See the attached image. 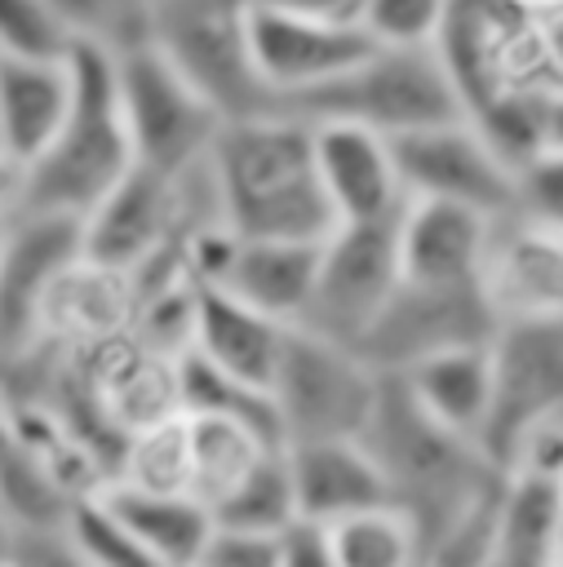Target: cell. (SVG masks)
Instances as JSON below:
<instances>
[{"label":"cell","mask_w":563,"mask_h":567,"mask_svg":"<svg viewBox=\"0 0 563 567\" xmlns=\"http://www.w3.org/2000/svg\"><path fill=\"white\" fill-rule=\"evenodd\" d=\"M208 168L222 217L244 239H328L337 213L315 173L310 120L293 111H253L222 120Z\"/></svg>","instance_id":"1"},{"label":"cell","mask_w":563,"mask_h":567,"mask_svg":"<svg viewBox=\"0 0 563 567\" xmlns=\"http://www.w3.org/2000/svg\"><path fill=\"white\" fill-rule=\"evenodd\" d=\"M364 443L390 501L403 505L421 532V563L430 558L434 540L505 474V465H497L479 439L434 421L395 372H386Z\"/></svg>","instance_id":"2"},{"label":"cell","mask_w":563,"mask_h":567,"mask_svg":"<svg viewBox=\"0 0 563 567\" xmlns=\"http://www.w3.org/2000/svg\"><path fill=\"white\" fill-rule=\"evenodd\" d=\"M71 111L53 142L27 164L22 208L75 213L89 217L137 164L133 137L120 111V71L115 53L93 44H71Z\"/></svg>","instance_id":"3"},{"label":"cell","mask_w":563,"mask_h":567,"mask_svg":"<svg viewBox=\"0 0 563 567\" xmlns=\"http://www.w3.org/2000/svg\"><path fill=\"white\" fill-rule=\"evenodd\" d=\"M284 111L306 120H355L386 137L465 115L434 44L430 49L377 44L346 75L284 102Z\"/></svg>","instance_id":"4"},{"label":"cell","mask_w":563,"mask_h":567,"mask_svg":"<svg viewBox=\"0 0 563 567\" xmlns=\"http://www.w3.org/2000/svg\"><path fill=\"white\" fill-rule=\"evenodd\" d=\"M434 53L465 115L519 89H550L541 18L528 0H448Z\"/></svg>","instance_id":"5"},{"label":"cell","mask_w":563,"mask_h":567,"mask_svg":"<svg viewBox=\"0 0 563 567\" xmlns=\"http://www.w3.org/2000/svg\"><path fill=\"white\" fill-rule=\"evenodd\" d=\"M386 372H377L355 346L328 341L310 328L288 332L279 372H275V408L284 425V443L301 439H364Z\"/></svg>","instance_id":"6"},{"label":"cell","mask_w":563,"mask_h":567,"mask_svg":"<svg viewBox=\"0 0 563 567\" xmlns=\"http://www.w3.org/2000/svg\"><path fill=\"white\" fill-rule=\"evenodd\" d=\"M115 71H120V111H124L137 164L160 173H186L204 164L226 120L204 97V89L155 40L120 53Z\"/></svg>","instance_id":"7"},{"label":"cell","mask_w":563,"mask_h":567,"mask_svg":"<svg viewBox=\"0 0 563 567\" xmlns=\"http://www.w3.org/2000/svg\"><path fill=\"white\" fill-rule=\"evenodd\" d=\"M403 213V208H399ZM399 213L377 221H337L319 252V275L310 306L297 328H310L328 341L359 346L372 319L386 310L403 279L399 257Z\"/></svg>","instance_id":"8"},{"label":"cell","mask_w":563,"mask_h":567,"mask_svg":"<svg viewBox=\"0 0 563 567\" xmlns=\"http://www.w3.org/2000/svg\"><path fill=\"white\" fill-rule=\"evenodd\" d=\"M248 4L253 0H160L155 13V44L204 89V97L226 120L279 111L253 66Z\"/></svg>","instance_id":"9"},{"label":"cell","mask_w":563,"mask_h":567,"mask_svg":"<svg viewBox=\"0 0 563 567\" xmlns=\"http://www.w3.org/2000/svg\"><path fill=\"white\" fill-rule=\"evenodd\" d=\"M492 350V412L483 447L510 465L519 443L563 412V319H505L488 337Z\"/></svg>","instance_id":"10"},{"label":"cell","mask_w":563,"mask_h":567,"mask_svg":"<svg viewBox=\"0 0 563 567\" xmlns=\"http://www.w3.org/2000/svg\"><path fill=\"white\" fill-rule=\"evenodd\" d=\"M248 49L262 84L275 106L346 75L359 58L377 49V40L346 18H319L288 4L253 0L248 4Z\"/></svg>","instance_id":"11"},{"label":"cell","mask_w":563,"mask_h":567,"mask_svg":"<svg viewBox=\"0 0 563 567\" xmlns=\"http://www.w3.org/2000/svg\"><path fill=\"white\" fill-rule=\"evenodd\" d=\"M497 332V315L483 301L479 284H417L399 279L386 310L372 319L364 341L355 346L377 372H403L426 354L448 346L488 341Z\"/></svg>","instance_id":"12"},{"label":"cell","mask_w":563,"mask_h":567,"mask_svg":"<svg viewBox=\"0 0 563 567\" xmlns=\"http://www.w3.org/2000/svg\"><path fill=\"white\" fill-rule=\"evenodd\" d=\"M408 195L474 204L492 217L514 213V168L492 151L470 115L390 137Z\"/></svg>","instance_id":"13"},{"label":"cell","mask_w":563,"mask_h":567,"mask_svg":"<svg viewBox=\"0 0 563 567\" xmlns=\"http://www.w3.org/2000/svg\"><path fill=\"white\" fill-rule=\"evenodd\" d=\"M84 257V217L18 208L0 235V350H22L35 337V315L53 279Z\"/></svg>","instance_id":"14"},{"label":"cell","mask_w":563,"mask_h":567,"mask_svg":"<svg viewBox=\"0 0 563 567\" xmlns=\"http://www.w3.org/2000/svg\"><path fill=\"white\" fill-rule=\"evenodd\" d=\"M315 173L337 221L395 217L408 204L395 142L355 120H310Z\"/></svg>","instance_id":"15"},{"label":"cell","mask_w":563,"mask_h":567,"mask_svg":"<svg viewBox=\"0 0 563 567\" xmlns=\"http://www.w3.org/2000/svg\"><path fill=\"white\" fill-rule=\"evenodd\" d=\"M479 288L497 323L563 319V235L519 213L497 217Z\"/></svg>","instance_id":"16"},{"label":"cell","mask_w":563,"mask_h":567,"mask_svg":"<svg viewBox=\"0 0 563 567\" xmlns=\"http://www.w3.org/2000/svg\"><path fill=\"white\" fill-rule=\"evenodd\" d=\"M492 226H497V217L474 208V204L408 195V204L399 213L403 279H417V284H479Z\"/></svg>","instance_id":"17"},{"label":"cell","mask_w":563,"mask_h":567,"mask_svg":"<svg viewBox=\"0 0 563 567\" xmlns=\"http://www.w3.org/2000/svg\"><path fill=\"white\" fill-rule=\"evenodd\" d=\"M133 306H137V279L129 270L93 261L84 252L44 292L31 341H53V346H66L71 354L102 346V341L129 332Z\"/></svg>","instance_id":"18"},{"label":"cell","mask_w":563,"mask_h":567,"mask_svg":"<svg viewBox=\"0 0 563 567\" xmlns=\"http://www.w3.org/2000/svg\"><path fill=\"white\" fill-rule=\"evenodd\" d=\"M288 332H293V323L257 310L239 292H231L222 284H199L191 350L204 354L208 363H217L222 372L270 390L279 359H284V346H288Z\"/></svg>","instance_id":"19"},{"label":"cell","mask_w":563,"mask_h":567,"mask_svg":"<svg viewBox=\"0 0 563 567\" xmlns=\"http://www.w3.org/2000/svg\"><path fill=\"white\" fill-rule=\"evenodd\" d=\"M297 487V514L332 523L350 509L390 501L386 478L364 439H301L284 443Z\"/></svg>","instance_id":"20"},{"label":"cell","mask_w":563,"mask_h":567,"mask_svg":"<svg viewBox=\"0 0 563 567\" xmlns=\"http://www.w3.org/2000/svg\"><path fill=\"white\" fill-rule=\"evenodd\" d=\"M319 252H324V239H244L239 235L217 284L284 323H301L315 292Z\"/></svg>","instance_id":"21"},{"label":"cell","mask_w":563,"mask_h":567,"mask_svg":"<svg viewBox=\"0 0 563 567\" xmlns=\"http://www.w3.org/2000/svg\"><path fill=\"white\" fill-rule=\"evenodd\" d=\"M66 58H0V146L31 164L71 111Z\"/></svg>","instance_id":"22"},{"label":"cell","mask_w":563,"mask_h":567,"mask_svg":"<svg viewBox=\"0 0 563 567\" xmlns=\"http://www.w3.org/2000/svg\"><path fill=\"white\" fill-rule=\"evenodd\" d=\"M395 377L408 385V394L434 421L483 443L488 412H492V350H488V341L448 346L439 354L417 359L412 368H403Z\"/></svg>","instance_id":"23"},{"label":"cell","mask_w":563,"mask_h":567,"mask_svg":"<svg viewBox=\"0 0 563 567\" xmlns=\"http://www.w3.org/2000/svg\"><path fill=\"white\" fill-rule=\"evenodd\" d=\"M559 523H563V478L532 465H505L497 492L492 563L545 567L554 558Z\"/></svg>","instance_id":"24"},{"label":"cell","mask_w":563,"mask_h":567,"mask_svg":"<svg viewBox=\"0 0 563 567\" xmlns=\"http://www.w3.org/2000/svg\"><path fill=\"white\" fill-rule=\"evenodd\" d=\"M102 492L111 496V505L120 509L124 527L133 532V540L146 549L151 563L164 567H191L199 563L208 532H213V509L191 496V492H151V487H129L106 478Z\"/></svg>","instance_id":"25"},{"label":"cell","mask_w":563,"mask_h":567,"mask_svg":"<svg viewBox=\"0 0 563 567\" xmlns=\"http://www.w3.org/2000/svg\"><path fill=\"white\" fill-rule=\"evenodd\" d=\"M186 425H191V496H199L208 509H217L266 452L284 447L266 439L257 425L222 412H186Z\"/></svg>","instance_id":"26"},{"label":"cell","mask_w":563,"mask_h":567,"mask_svg":"<svg viewBox=\"0 0 563 567\" xmlns=\"http://www.w3.org/2000/svg\"><path fill=\"white\" fill-rule=\"evenodd\" d=\"M332 567H403L421 563V532L412 514L395 501L350 509L328 523Z\"/></svg>","instance_id":"27"},{"label":"cell","mask_w":563,"mask_h":567,"mask_svg":"<svg viewBox=\"0 0 563 567\" xmlns=\"http://www.w3.org/2000/svg\"><path fill=\"white\" fill-rule=\"evenodd\" d=\"M115 483L129 487H151V492H191V425L186 408L142 425L120 439V465L111 474Z\"/></svg>","instance_id":"28"},{"label":"cell","mask_w":563,"mask_h":567,"mask_svg":"<svg viewBox=\"0 0 563 567\" xmlns=\"http://www.w3.org/2000/svg\"><path fill=\"white\" fill-rule=\"evenodd\" d=\"M177 381H182V408L186 412H222V416H239L248 425H257L266 439L284 443V425H279V408L275 394L262 385H248L231 372H222L217 363H208L204 354L186 350L177 359Z\"/></svg>","instance_id":"29"},{"label":"cell","mask_w":563,"mask_h":567,"mask_svg":"<svg viewBox=\"0 0 563 567\" xmlns=\"http://www.w3.org/2000/svg\"><path fill=\"white\" fill-rule=\"evenodd\" d=\"M71 44H93L106 53H129L155 40L160 0H53Z\"/></svg>","instance_id":"30"},{"label":"cell","mask_w":563,"mask_h":567,"mask_svg":"<svg viewBox=\"0 0 563 567\" xmlns=\"http://www.w3.org/2000/svg\"><path fill=\"white\" fill-rule=\"evenodd\" d=\"M62 532L75 549V563H106V567H133V563H151L146 549L133 540V532L124 527L120 509L111 505V496L102 487L75 492L62 509Z\"/></svg>","instance_id":"31"},{"label":"cell","mask_w":563,"mask_h":567,"mask_svg":"<svg viewBox=\"0 0 563 567\" xmlns=\"http://www.w3.org/2000/svg\"><path fill=\"white\" fill-rule=\"evenodd\" d=\"M217 523L231 527H257V532H279L284 523L297 518V487H293V465H288V447L266 452L253 474L213 509Z\"/></svg>","instance_id":"32"},{"label":"cell","mask_w":563,"mask_h":567,"mask_svg":"<svg viewBox=\"0 0 563 567\" xmlns=\"http://www.w3.org/2000/svg\"><path fill=\"white\" fill-rule=\"evenodd\" d=\"M474 128L492 142V151L519 173L532 155L545 151V124H550V89H519L505 93L479 111H470Z\"/></svg>","instance_id":"33"},{"label":"cell","mask_w":563,"mask_h":567,"mask_svg":"<svg viewBox=\"0 0 563 567\" xmlns=\"http://www.w3.org/2000/svg\"><path fill=\"white\" fill-rule=\"evenodd\" d=\"M71 35L53 0H0V58H66Z\"/></svg>","instance_id":"34"},{"label":"cell","mask_w":563,"mask_h":567,"mask_svg":"<svg viewBox=\"0 0 563 567\" xmlns=\"http://www.w3.org/2000/svg\"><path fill=\"white\" fill-rule=\"evenodd\" d=\"M448 18V0H364L359 27L377 44L395 49H430Z\"/></svg>","instance_id":"35"},{"label":"cell","mask_w":563,"mask_h":567,"mask_svg":"<svg viewBox=\"0 0 563 567\" xmlns=\"http://www.w3.org/2000/svg\"><path fill=\"white\" fill-rule=\"evenodd\" d=\"M514 213L563 235V146H545L514 173Z\"/></svg>","instance_id":"36"},{"label":"cell","mask_w":563,"mask_h":567,"mask_svg":"<svg viewBox=\"0 0 563 567\" xmlns=\"http://www.w3.org/2000/svg\"><path fill=\"white\" fill-rule=\"evenodd\" d=\"M204 567H279V532L231 527L213 518L208 545L199 554Z\"/></svg>","instance_id":"37"},{"label":"cell","mask_w":563,"mask_h":567,"mask_svg":"<svg viewBox=\"0 0 563 567\" xmlns=\"http://www.w3.org/2000/svg\"><path fill=\"white\" fill-rule=\"evenodd\" d=\"M279 567H332L328 523L306 518V514L284 523L279 527Z\"/></svg>","instance_id":"38"},{"label":"cell","mask_w":563,"mask_h":567,"mask_svg":"<svg viewBox=\"0 0 563 567\" xmlns=\"http://www.w3.org/2000/svg\"><path fill=\"white\" fill-rule=\"evenodd\" d=\"M536 18H541V53H545L550 89H563V0L536 4Z\"/></svg>","instance_id":"39"},{"label":"cell","mask_w":563,"mask_h":567,"mask_svg":"<svg viewBox=\"0 0 563 567\" xmlns=\"http://www.w3.org/2000/svg\"><path fill=\"white\" fill-rule=\"evenodd\" d=\"M27 195V164L0 146V217H13Z\"/></svg>","instance_id":"40"},{"label":"cell","mask_w":563,"mask_h":567,"mask_svg":"<svg viewBox=\"0 0 563 567\" xmlns=\"http://www.w3.org/2000/svg\"><path fill=\"white\" fill-rule=\"evenodd\" d=\"M270 4H288V9H301V13H319V18L359 22V4L364 0H270Z\"/></svg>","instance_id":"41"},{"label":"cell","mask_w":563,"mask_h":567,"mask_svg":"<svg viewBox=\"0 0 563 567\" xmlns=\"http://www.w3.org/2000/svg\"><path fill=\"white\" fill-rule=\"evenodd\" d=\"M545 146H563V89H550V124H545Z\"/></svg>","instance_id":"42"},{"label":"cell","mask_w":563,"mask_h":567,"mask_svg":"<svg viewBox=\"0 0 563 567\" xmlns=\"http://www.w3.org/2000/svg\"><path fill=\"white\" fill-rule=\"evenodd\" d=\"M550 563H563V523H559V536H554V558Z\"/></svg>","instance_id":"43"},{"label":"cell","mask_w":563,"mask_h":567,"mask_svg":"<svg viewBox=\"0 0 563 567\" xmlns=\"http://www.w3.org/2000/svg\"><path fill=\"white\" fill-rule=\"evenodd\" d=\"M4 221H9V217H0V235H4Z\"/></svg>","instance_id":"44"},{"label":"cell","mask_w":563,"mask_h":567,"mask_svg":"<svg viewBox=\"0 0 563 567\" xmlns=\"http://www.w3.org/2000/svg\"><path fill=\"white\" fill-rule=\"evenodd\" d=\"M528 4H545V0H528Z\"/></svg>","instance_id":"45"}]
</instances>
